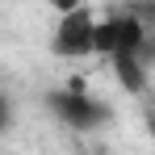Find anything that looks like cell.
<instances>
[{
    "mask_svg": "<svg viewBox=\"0 0 155 155\" xmlns=\"http://www.w3.org/2000/svg\"><path fill=\"white\" fill-rule=\"evenodd\" d=\"M143 21L130 13V8H109L105 17H97V34H92V51L101 59H113V54H126L143 46Z\"/></svg>",
    "mask_w": 155,
    "mask_h": 155,
    "instance_id": "cell-3",
    "label": "cell"
},
{
    "mask_svg": "<svg viewBox=\"0 0 155 155\" xmlns=\"http://www.w3.org/2000/svg\"><path fill=\"white\" fill-rule=\"evenodd\" d=\"M42 105H46V113H51L59 126L80 130V134L101 130V126L113 122V109L105 101H97V97H88L80 80H71L67 88H46V92H42Z\"/></svg>",
    "mask_w": 155,
    "mask_h": 155,
    "instance_id": "cell-1",
    "label": "cell"
},
{
    "mask_svg": "<svg viewBox=\"0 0 155 155\" xmlns=\"http://www.w3.org/2000/svg\"><path fill=\"white\" fill-rule=\"evenodd\" d=\"M122 8H130V13L143 21V29H155V0H126Z\"/></svg>",
    "mask_w": 155,
    "mask_h": 155,
    "instance_id": "cell-5",
    "label": "cell"
},
{
    "mask_svg": "<svg viewBox=\"0 0 155 155\" xmlns=\"http://www.w3.org/2000/svg\"><path fill=\"white\" fill-rule=\"evenodd\" d=\"M147 130H151V138H155V109H147Z\"/></svg>",
    "mask_w": 155,
    "mask_h": 155,
    "instance_id": "cell-8",
    "label": "cell"
},
{
    "mask_svg": "<svg viewBox=\"0 0 155 155\" xmlns=\"http://www.w3.org/2000/svg\"><path fill=\"white\" fill-rule=\"evenodd\" d=\"M54 13H67V8H76V4H84V0H51Z\"/></svg>",
    "mask_w": 155,
    "mask_h": 155,
    "instance_id": "cell-7",
    "label": "cell"
},
{
    "mask_svg": "<svg viewBox=\"0 0 155 155\" xmlns=\"http://www.w3.org/2000/svg\"><path fill=\"white\" fill-rule=\"evenodd\" d=\"M105 63L113 67V80H117L126 92H134V97H143V92H147V84H151V67L138 59V51L113 54V59H105Z\"/></svg>",
    "mask_w": 155,
    "mask_h": 155,
    "instance_id": "cell-4",
    "label": "cell"
},
{
    "mask_svg": "<svg viewBox=\"0 0 155 155\" xmlns=\"http://www.w3.org/2000/svg\"><path fill=\"white\" fill-rule=\"evenodd\" d=\"M13 122H17L13 101H8V92H0V134H4V130H13Z\"/></svg>",
    "mask_w": 155,
    "mask_h": 155,
    "instance_id": "cell-6",
    "label": "cell"
},
{
    "mask_svg": "<svg viewBox=\"0 0 155 155\" xmlns=\"http://www.w3.org/2000/svg\"><path fill=\"white\" fill-rule=\"evenodd\" d=\"M92 34H97V13L88 4H76L67 13H59L54 21V34H51V54L59 59H88L92 51Z\"/></svg>",
    "mask_w": 155,
    "mask_h": 155,
    "instance_id": "cell-2",
    "label": "cell"
}]
</instances>
